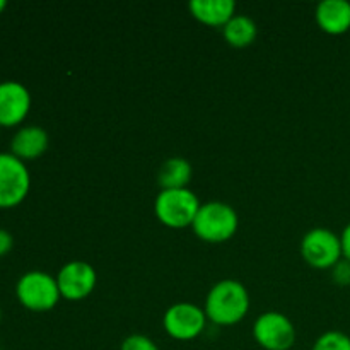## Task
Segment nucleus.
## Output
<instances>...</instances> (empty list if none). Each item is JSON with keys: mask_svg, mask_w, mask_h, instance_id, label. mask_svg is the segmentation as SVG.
<instances>
[{"mask_svg": "<svg viewBox=\"0 0 350 350\" xmlns=\"http://www.w3.org/2000/svg\"><path fill=\"white\" fill-rule=\"evenodd\" d=\"M120 350H159V347L156 345V342L152 338L146 337V335H130L126 337L125 340L122 342V347Z\"/></svg>", "mask_w": 350, "mask_h": 350, "instance_id": "f3484780", "label": "nucleus"}, {"mask_svg": "<svg viewBox=\"0 0 350 350\" xmlns=\"http://www.w3.org/2000/svg\"><path fill=\"white\" fill-rule=\"evenodd\" d=\"M31 176L26 164L12 152H0V208H12L26 198Z\"/></svg>", "mask_w": 350, "mask_h": 350, "instance_id": "423d86ee", "label": "nucleus"}, {"mask_svg": "<svg viewBox=\"0 0 350 350\" xmlns=\"http://www.w3.org/2000/svg\"><path fill=\"white\" fill-rule=\"evenodd\" d=\"M57 282L62 297L68 301H81L94 291L98 273L88 262L74 260L62 267L57 275Z\"/></svg>", "mask_w": 350, "mask_h": 350, "instance_id": "1a4fd4ad", "label": "nucleus"}, {"mask_svg": "<svg viewBox=\"0 0 350 350\" xmlns=\"http://www.w3.org/2000/svg\"><path fill=\"white\" fill-rule=\"evenodd\" d=\"M0 320H2V311H0Z\"/></svg>", "mask_w": 350, "mask_h": 350, "instance_id": "4be33fe9", "label": "nucleus"}, {"mask_svg": "<svg viewBox=\"0 0 350 350\" xmlns=\"http://www.w3.org/2000/svg\"><path fill=\"white\" fill-rule=\"evenodd\" d=\"M311 350H350V337L337 330L327 332L314 342Z\"/></svg>", "mask_w": 350, "mask_h": 350, "instance_id": "dca6fc26", "label": "nucleus"}, {"mask_svg": "<svg viewBox=\"0 0 350 350\" xmlns=\"http://www.w3.org/2000/svg\"><path fill=\"white\" fill-rule=\"evenodd\" d=\"M239 226L238 214L234 208L224 202H207L200 205L193 228L195 234L208 243H222L231 239L236 234Z\"/></svg>", "mask_w": 350, "mask_h": 350, "instance_id": "f03ea898", "label": "nucleus"}, {"mask_svg": "<svg viewBox=\"0 0 350 350\" xmlns=\"http://www.w3.org/2000/svg\"><path fill=\"white\" fill-rule=\"evenodd\" d=\"M5 7H7V2H5V0H0V14L3 12V9H5Z\"/></svg>", "mask_w": 350, "mask_h": 350, "instance_id": "412c9836", "label": "nucleus"}, {"mask_svg": "<svg viewBox=\"0 0 350 350\" xmlns=\"http://www.w3.org/2000/svg\"><path fill=\"white\" fill-rule=\"evenodd\" d=\"M205 310L191 303H176L167 308L163 317L164 330L176 340H193L207 325Z\"/></svg>", "mask_w": 350, "mask_h": 350, "instance_id": "6e6552de", "label": "nucleus"}, {"mask_svg": "<svg viewBox=\"0 0 350 350\" xmlns=\"http://www.w3.org/2000/svg\"><path fill=\"white\" fill-rule=\"evenodd\" d=\"M222 33H224L226 41L229 44L236 48H243L255 41L256 34H258V26H256V23L250 16L236 14L222 27Z\"/></svg>", "mask_w": 350, "mask_h": 350, "instance_id": "2eb2a0df", "label": "nucleus"}, {"mask_svg": "<svg viewBox=\"0 0 350 350\" xmlns=\"http://www.w3.org/2000/svg\"><path fill=\"white\" fill-rule=\"evenodd\" d=\"M191 164L185 157H170L164 161L159 170V181L163 190H174V188H187L191 180Z\"/></svg>", "mask_w": 350, "mask_h": 350, "instance_id": "4468645a", "label": "nucleus"}, {"mask_svg": "<svg viewBox=\"0 0 350 350\" xmlns=\"http://www.w3.org/2000/svg\"><path fill=\"white\" fill-rule=\"evenodd\" d=\"M200 200L197 195L188 188H174V190H161L156 197L154 211L157 219L167 228L181 229L193 224Z\"/></svg>", "mask_w": 350, "mask_h": 350, "instance_id": "7ed1b4c3", "label": "nucleus"}, {"mask_svg": "<svg viewBox=\"0 0 350 350\" xmlns=\"http://www.w3.org/2000/svg\"><path fill=\"white\" fill-rule=\"evenodd\" d=\"M301 253L314 269H334L344 256L340 236L327 228L310 229L301 241Z\"/></svg>", "mask_w": 350, "mask_h": 350, "instance_id": "39448f33", "label": "nucleus"}, {"mask_svg": "<svg viewBox=\"0 0 350 350\" xmlns=\"http://www.w3.org/2000/svg\"><path fill=\"white\" fill-rule=\"evenodd\" d=\"M253 337L265 350H289L296 342V328L286 314L267 311L256 318Z\"/></svg>", "mask_w": 350, "mask_h": 350, "instance_id": "0eeeda50", "label": "nucleus"}, {"mask_svg": "<svg viewBox=\"0 0 350 350\" xmlns=\"http://www.w3.org/2000/svg\"><path fill=\"white\" fill-rule=\"evenodd\" d=\"M334 280L338 286H350V262L347 258L340 260L334 267Z\"/></svg>", "mask_w": 350, "mask_h": 350, "instance_id": "a211bd4d", "label": "nucleus"}, {"mask_svg": "<svg viewBox=\"0 0 350 350\" xmlns=\"http://www.w3.org/2000/svg\"><path fill=\"white\" fill-rule=\"evenodd\" d=\"M16 294L19 303L31 311H50L60 301L57 277L50 273L33 270L17 280Z\"/></svg>", "mask_w": 350, "mask_h": 350, "instance_id": "20e7f679", "label": "nucleus"}, {"mask_svg": "<svg viewBox=\"0 0 350 350\" xmlns=\"http://www.w3.org/2000/svg\"><path fill=\"white\" fill-rule=\"evenodd\" d=\"M317 23L325 33L342 34L350 29V2L323 0L317 7Z\"/></svg>", "mask_w": 350, "mask_h": 350, "instance_id": "9b49d317", "label": "nucleus"}, {"mask_svg": "<svg viewBox=\"0 0 350 350\" xmlns=\"http://www.w3.org/2000/svg\"><path fill=\"white\" fill-rule=\"evenodd\" d=\"M340 241H342V252H344V258H347L350 262V222L345 226L344 231H342Z\"/></svg>", "mask_w": 350, "mask_h": 350, "instance_id": "aec40b11", "label": "nucleus"}, {"mask_svg": "<svg viewBox=\"0 0 350 350\" xmlns=\"http://www.w3.org/2000/svg\"><path fill=\"white\" fill-rule=\"evenodd\" d=\"M31 109V94L16 81L0 82V126H16Z\"/></svg>", "mask_w": 350, "mask_h": 350, "instance_id": "9d476101", "label": "nucleus"}, {"mask_svg": "<svg viewBox=\"0 0 350 350\" xmlns=\"http://www.w3.org/2000/svg\"><path fill=\"white\" fill-rule=\"evenodd\" d=\"M12 245L14 239L10 236V232L5 231V229H0V256L7 255L12 250Z\"/></svg>", "mask_w": 350, "mask_h": 350, "instance_id": "6ab92c4d", "label": "nucleus"}, {"mask_svg": "<svg viewBox=\"0 0 350 350\" xmlns=\"http://www.w3.org/2000/svg\"><path fill=\"white\" fill-rule=\"evenodd\" d=\"M48 149V133L41 126H23L10 142V150L21 161L36 159Z\"/></svg>", "mask_w": 350, "mask_h": 350, "instance_id": "f8f14e48", "label": "nucleus"}, {"mask_svg": "<svg viewBox=\"0 0 350 350\" xmlns=\"http://www.w3.org/2000/svg\"><path fill=\"white\" fill-rule=\"evenodd\" d=\"M190 10L200 23L208 26H226L236 16L234 0H191Z\"/></svg>", "mask_w": 350, "mask_h": 350, "instance_id": "ddd939ff", "label": "nucleus"}, {"mask_svg": "<svg viewBox=\"0 0 350 350\" xmlns=\"http://www.w3.org/2000/svg\"><path fill=\"white\" fill-rule=\"evenodd\" d=\"M250 310V294L241 282L232 279L214 284L205 299V314L221 327L236 325Z\"/></svg>", "mask_w": 350, "mask_h": 350, "instance_id": "f257e3e1", "label": "nucleus"}]
</instances>
